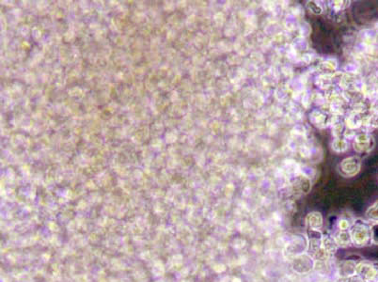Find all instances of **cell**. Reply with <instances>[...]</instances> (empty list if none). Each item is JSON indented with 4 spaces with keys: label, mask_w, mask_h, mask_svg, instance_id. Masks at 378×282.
<instances>
[{
    "label": "cell",
    "mask_w": 378,
    "mask_h": 282,
    "mask_svg": "<svg viewBox=\"0 0 378 282\" xmlns=\"http://www.w3.org/2000/svg\"><path fill=\"white\" fill-rule=\"evenodd\" d=\"M350 236L352 244L355 248H364L372 244L371 222L355 218L350 227Z\"/></svg>",
    "instance_id": "cell-1"
},
{
    "label": "cell",
    "mask_w": 378,
    "mask_h": 282,
    "mask_svg": "<svg viewBox=\"0 0 378 282\" xmlns=\"http://www.w3.org/2000/svg\"><path fill=\"white\" fill-rule=\"evenodd\" d=\"M305 224H306V230L320 231L324 224L323 215L319 212H311L310 214H307L305 218Z\"/></svg>",
    "instance_id": "cell-6"
},
{
    "label": "cell",
    "mask_w": 378,
    "mask_h": 282,
    "mask_svg": "<svg viewBox=\"0 0 378 282\" xmlns=\"http://www.w3.org/2000/svg\"><path fill=\"white\" fill-rule=\"evenodd\" d=\"M307 5H308L309 10L312 13H314V14H321L323 9H322L321 6L316 3L315 1H309Z\"/></svg>",
    "instance_id": "cell-11"
},
{
    "label": "cell",
    "mask_w": 378,
    "mask_h": 282,
    "mask_svg": "<svg viewBox=\"0 0 378 282\" xmlns=\"http://www.w3.org/2000/svg\"><path fill=\"white\" fill-rule=\"evenodd\" d=\"M336 242L338 244L339 248H348L353 246L351 236H350V231H339L337 230L336 233L334 234Z\"/></svg>",
    "instance_id": "cell-8"
},
{
    "label": "cell",
    "mask_w": 378,
    "mask_h": 282,
    "mask_svg": "<svg viewBox=\"0 0 378 282\" xmlns=\"http://www.w3.org/2000/svg\"><path fill=\"white\" fill-rule=\"evenodd\" d=\"M344 282H364V280L361 279L357 275H355V276H350L347 278H344Z\"/></svg>",
    "instance_id": "cell-13"
},
{
    "label": "cell",
    "mask_w": 378,
    "mask_h": 282,
    "mask_svg": "<svg viewBox=\"0 0 378 282\" xmlns=\"http://www.w3.org/2000/svg\"><path fill=\"white\" fill-rule=\"evenodd\" d=\"M366 216L371 222H378V200L367 209Z\"/></svg>",
    "instance_id": "cell-9"
},
{
    "label": "cell",
    "mask_w": 378,
    "mask_h": 282,
    "mask_svg": "<svg viewBox=\"0 0 378 282\" xmlns=\"http://www.w3.org/2000/svg\"><path fill=\"white\" fill-rule=\"evenodd\" d=\"M361 161L357 156L345 158L339 164V173L344 178L355 177L361 170Z\"/></svg>",
    "instance_id": "cell-3"
},
{
    "label": "cell",
    "mask_w": 378,
    "mask_h": 282,
    "mask_svg": "<svg viewBox=\"0 0 378 282\" xmlns=\"http://www.w3.org/2000/svg\"><path fill=\"white\" fill-rule=\"evenodd\" d=\"M359 261L360 260H355V259L343 260L338 266L339 276L343 278H347L350 276H355L356 265Z\"/></svg>",
    "instance_id": "cell-5"
},
{
    "label": "cell",
    "mask_w": 378,
    "mask_h": 282,
    "mask_svg": "<svg viewBox=\"0 0 378 282\" xmlns=\"http://www.w3.org/2000/svg\"><path fill=\"white\" fill-rule=\"evenodd\" d=\"M293 269L296 272H299V269L302 268V266H304L305 272H308L315 266V260L307 253L304 255L300 254L299 256H295V258L293 259Z\"/></svg>",
    "instance_id": "cell-7"
},
{
    "label": "cell",
    "mask_w": 378,
    "mask_h": 282,
    "mask_svg": "<svg viewBox=\"0 0 378 282\" xmlns=\"http://www.w3.org/2000/svg\"><path fill=\"white\" fill-rule=\"evenodd\" d=\"M375 146V140L372 135L364 133L356 135L354 142V148L355 151L360 153H367L372 151Z\"/></svg>",
    "instance_id": "cell-4"
},
{
    "label": "cell",
    "mask_w": 378,
    "mask_h": 282,
    "mask_svg": "<svg viewBox=\"0 0 378 282\" xmlns=\"http://www.w3.org/2000/svg\"><path fill=\"white\" fill-rule=\"evenodd\" d=\"M347 146H348L347 142L344 140V139H336V140L333 141L332 149L335 152H344V151H346Z\"/></svg>",
    "instance_id": "cell-10"
},
{
    "label": "cell",
    "mask_w": 378,
    "mask_h": 282,
    "mask_svg": "<svg viewBox=\"0 0 378 282\" xmlns=\"http://www.w3.org/2000/svg\"><path fill=\"white\" fill-rule=\"evenodd\" d=\"M372 230V244L378 246V222H371Z\"/></svg>",
    "instance_id": "cell-12"
},
{
    "label": "cell",
    "mask_w": 378,
    "mask_h": 282,
    "mask_svg": "<svg viewBox=\"0 0 378 282\" xmlns=\"http://www.w3.org/2000/svg\"><path fill=\"white\" fill-rule=\"evenodd\" d=\"M355 275L364 282H378V261L361 259L356 265Z\"/></svg>",
    "instance_id": "cell-2"
}]
</instances>
